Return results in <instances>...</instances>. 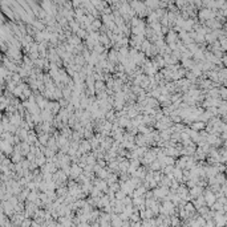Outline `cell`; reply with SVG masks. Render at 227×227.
Returning <instances> with one entry per match:
<instances>
[{"mask_svg":"<svg viewBox=\"0 0 227 227\" xmlns=\"http://www.w3.org/2000/svg\"><path fill=\"white\" fill-rule=\"evenodd\" d=\"M203 195H205V199H206V205H207L209 207H211V206L217 202V194L211 190V189L205 190L203 191Z\"/></svg>","mask_w":227,"mask_h":227,"instance_id":"cell-1","label":"cell"},{"mask_svg":"<svg viewBox=\"0 0 227 227\" xmlns=\"http://www.w3.org/2000/svg\"><path fill=\"white\" fill-rule=\"evenodd\" d=\"M39 209L40 207L36 205V202H29V201L25 202V214H27V217L33 218V215H35Z\"/></svg>","mask_w":227,"mask_h":227,"instance_id":"cell-2","label":"cell"},{"mask_svg":"<svg viewBox=\"0 0 227 227\" xmlns=\"http://www.w3.org/2000/svg\"><path fill=\"white\" fill-rule=\"evenodd\" d=\"M0 148H2L3 153H6L8 157H11V155L14 154V151H15V145L7 142L6 140H2V142H0Z\"/></svg>","mask_w":227,"mask_h":227,"instance_id":"cell-3","label":"cell"},{"mask_svg":"<svg viewBox=\"0 0 227 227\" xmlns=\"http://www.w3.org/2000/svg\"><path fill=\"white\" fill-rule=\"evenodd\" d=\"M72 173H70V177L69 178H72V179H77L80 175H81L82 173H84V169L81 166H80V163L78 162H72Z\"/></svg>","mask_w":227,"mask_h":227,"instance_id":"cell-4","label":"cell"},{"mask_svg":"<svg viewBox=\"0 0 227 227\" xmlns=\"http://www.w3.org/2000/svg\"><path fill=\"white\" fill-rule=\"evenodd\" d=\"M61 108H62V106H61V104L58 102V100H49L48 106L45 108V109H49V110L52 112L54 116H56V114H58V112H60Z\"/></svg>","mask_w":227,"mask_h":227,"instance_id":"cell-5","label":"cell"},{"mask_svg":"<svg viewBox=\"0 0 227 227\" xmlns=\"http://www.w3.org/2000/svg\"><path fill=\"white\" fill-rule=\"evenodd\" d=\"M178 33H177L174 29H171V31H169L166 33V37H165V41L166 44H173V43H177V40H178Z\"/></svg>","mask_w":227,"mask_h":227,"instance_id":"cell-6","label":"cell"},{"mask_svg":"<svg viewBox=\"0 0 227 227\" xmlns=\"http://www.w3.org/2000/svg\"><path fill=\"white\" fill-rule=\"evenodd\" d=\"M108 169L110 170L112 173H120V161L117 158L109 161L108 162Z\"/></svg>","mask_w":227,"mask_h":227,"instance_id":"cell-7","label":"cell"},{"mask_svg":"<svg viewBox=\"0 0 227 227\" xmlns=\"http://www.w3.org/2000/svg\"><path fill=\"white\" fill-rule=\"evenodd\" d=\"M36 102H37V105H39V106L41 108V110H43V109H45L48 106V102H49V100L47 98V97H44L43 94H37L36 96Z\"/></svg>","mask_w":227,"mask_h":227,"instance_id":"cell-8","label":"cell"},{"mask_svg":"<svg viewBox=\"0 0 227 227\" xmlns=\"http://www.w3.org/2000/svg\"><path fill=\"white\" fill-rule=\"evenodd\" d=\"M206 125H207V122H205V121H201V120H197L194 121V122H191L190 128L197 130V132H201V130H205L206 129Z\"/></svg>","mask_w":227,"mask_h":227,"instance_id":"cell-9","label":"cell"},{"mask_svg":"<svg viewBox=\"0 0 227 227\" xmlns=\"http://www.w3.org/2000/svg\"><path fill=\"white\" fill-rule=\"evenodd\" d=\"M203 191H205V187L201 186V185H195L194 187L190 189V194L194 195V198H197V197L202 195V194H203Z\"/></svg>","mask_w":227,"mask_h":227,"instance_id":"cell-10","label":"cell"},{"mask_svg":"<svg viewBox=\"0 0 227 227\" xmlns=\"http://www.w3.org/2000/svg\"><path fill=\"white\" fill-rule=\"evenodd\" d=\"M124 225V221L121 219L120 214L118 213H112V226H122Z\"/></svg>","mask_w":227,"mask_h":227,"instance_id":"cell-11","label":"cell"},{"mask_svg":"<svg viewBox=\"0 0 227 227\" xmlns=\"http://www.w3.org/2000/svg\"><path fill=\"white\" fill-rule=\"evenodd\" d=\"M173 175H174V179H177L181 183H183V169H179V167L175 166L173 170Z\"/></svg>","mask_w":227,"mask_h":227,"instance_id":"cell-12","label":"cell"},{"mask_svg":"<svg viewBox=\"0 0 227 227\" xmlns=\"http://www.w3.org/2000/svg\"><path fill=\"white\" fill-rule=\"evenodd\" d=\"M132 124V118H129L128 116H124V117H120L118 118V125L121 126V128H128V126Z\"/></svg>","mask_w":227,"mask_h":227,"instance_id":"cell-13","label":"cell"},{"mask_svg":"<svg viewBox=\"0 0 227 227\" xmlns=\"http://www.w3.org/2000/svg\"><path fill=\"white\" fill-rule=\"evenodd\" d=\"M49 138H50V134H49V133L43 132V133H40V134H39V142H40L41 145H44V146H47L48 141H49Z\"/></svg>","mask_w":227,"mask_h":227,"instance_id":"cell-14","label":"cell"},{"mask_svg":"<svg viewBox=\"0 0 227 227\" xmlns=\"http://www.w3.org/2000/svg\"><path fill=\"white\" fill-rule=\"evenodd\" d=\"M74 64L76 65H81V66L88 64L86 60H85V57L82 56V53H78V54H76V56H74Z\"/></svg>","mask_w":227,"mask_h":227,"instance_id":"cell-15","label":"cell"},{"mask_svg":"<svg viewBox=\"0 0 227 227\" xmlns=\"http://www.w3.org/2000/svg\"><path fill=\"white\" fill-rule=\"evenodd\" d=\"M129 166H130V159H128V158L122 159V161L120 162V171H124V173H128Z\"/></svg>","mask_w":227,"mask_h":227,"instance_id":"cell-16","label":"cell"},{"mask_svg":"<svg viewBox=\"0 0 227 227\" xmlns=\"http://www.w3.org/2000/svg\"><path fill=\"white\" fill-rule=\"evenodd\" d=\"M149 169L153 170V171H155V170H162V162L159 161V159H154V161L150 163Z\"/></svg>","mask_w":227,"mask_h":227,"instance_id":"cell-17","label":"cell"},{"mask_svg":"<svg viewBox=\"0 0 227 227\" xmlns=\"http://www.w3.org/2000/svg\"><path fill=\"white\" fill-rule=\"evenodd\" d=\"M31 144H28L27 141H22V154L24 157H27V154L31 151Z\"/></svg>","mask_w":227,"mask_h":227,"instance_id":"cell-18","label":"cell"},{"mask_svg":"<svg viewBox=\"0 0 227 227\" xmlns=\"http://www.w3.org/2000/svg\"><path fill=\"white\" fill-rule=\"evenodd\" d=\"M118 181H120L118 173H110V174H109V177L106 178V182L109 185H112V183H114V182H118Z\"/></svg>","mask_w":227,"mask_h":227,"instance_id":"cell-19","label":"cell"},{"mask_svg":"<svg viewBox=\"0 0 227 227\" xmlns=\"http://www.w3.org/2000/svg\"><path fill=\"white\" fill-rule=\"evenodd\" d=\"M24 155L22 154V153H18V151H14V154L11 155V161L14 162V163H18V162H22L23 161V158Z\"/></svg>","mask_w":227,"mask_h":227,"instance_id":"cell-20","label":"cell"},{"mask_svg":"<svg viewBox=\"0 0 227 227\" xmlns=\"http://www.w3.org/2000/svg\"><path fill=\"white\" fill-rule=\"evenodd\" d=\"M141 86L144 88V89H146L148 90L149 88H150V76H148V74H145V77L142 78V82H141Z\"/></svg>","mask_w":227,"mask_h":227,"instance_id":"cell-21","label":"cell"},{"mask_svg":"<svg viewBox=\"0 0 227 227\" xmlns=\"http://www.w3.org/2000/svg\"><path fill=\"white\" fill-rule=\"evenodd\" d=\"M163 177H165V173H163L162 170H155V171H154V179L157 181L158 183L162 181V178H163Z\"/></svg>","mask_w":227,"mask_h":227,"instance_id":"cell-22","label":"cell"},{"mask_svg":"<svg viewBox=\"0 0 227 227\" xmlns=\"http://www.w3.org/2000/svg\"><path fill=\"white\" fill-rule=\"evenodd\" d=\"M219 97L222 100H227V86L225 85L219 86Z\"/></svg>","mask_w":227,"mask_h":227,"instance_id":"cell-23","label":"cell"},{"mask_svg":"<svg viewBox=\"0 0 227 227\" xmlns=\"http://www.w3.org/2000/svg\"><path fill=\"white\" fill-rule=\"evenodd\" d=\"M85 84H86V86H94V84H96V78L93 77V76H86V78H85Z\"/></svg>","mask_w":227,"mask_h":227,"instance_id":"cell-24","label":"cell"},{"mask_svg":"<svg viewBox=\"0 0 227 227\" xmlns=\"http://www.w3.org/2000/svg\"><path fill=\"white\" fill-rule=\"evenodd\" d=\"M126 195H128V194H126L124 190H121V189H120L118 191H116V199H117V201H122Z\"/></svg>","mask_w":227,"mask_h":227,"instance_id":"cell-25","label":"cell"},{"mask_svg":"<svg viewBox=\"0 0 227 227\" xmlns=\"http://www.w3.org/2000/svg\"><path fill=\"white\" fill-rule=\"evenodd\" d=\"M150 47H151L150 40H146V39H145V41L141 44V50H142V52H146V50H148Z\"/></svg>","mask_w":227,"mask_h":227,"instance_id":"cell-26","label":"cell"},{"mask_svg":"<svg viewBox=\"0 0 227 227\" xmlns=\"http://www.w3.org/2000/svg\"><path fill=\"white\" fill-rule=\"evenodd\" d=\"M32 222H33V219L31 217H27L23 221V223H22V227H28V226H32Z\"/></svg>","mask_w":227,"mask_h":227,"instance_id":"cell-27","label":"cell"},{"mask_svg":"<svg viewBox=\"0 0 227 227\" xmlns=\"http://www.w3.org/2000/svg\"><path fill=\"white\" fill-rule=\"evenodd\" d=\"M39 191H47V182L44 179L39 183Z\"/></svg>","mask_w":227,"mask_h":227,"instance_id":"cell-28","label":"cell"},{"mask_svg":"<svg viewBox=\"0 0 227 227\" xmlns=\"http://www.w3.org/2000/svg\"><path fill=\"white\" fill-rule=\"evenodd\" d=\"M223 146H225V148H227V138H226V140L223 141Z\"/></svg>","mask_w":227,"mask_h":227,"instance_id":"cell-29","label":"cell"},{"mask_svg":"<svg viewBox=\"0 0 227 227\" xmlns=\"http://www.w3.org/2000/svg\"><path fill=\"white\" fill-rule=\"evenodd\" d=\"M225 174H226V177H227V169H226V171H225Z\"/></svg>","mask_w":227,"mask_h":227,"instance_id":"cell-30","label":"cell"}]
</instances>
